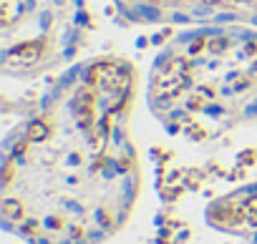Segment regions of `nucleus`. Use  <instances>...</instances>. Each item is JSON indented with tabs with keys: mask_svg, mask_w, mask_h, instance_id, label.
Instances as JSON below:
<instances>
[{
	"mask_svg": "<svg viewBox=\"0 0 257 244\" xmlns=\"http://www.w3.org/2000/svg\"><path fill=\"white\" fill-rule=\"evenodd\" d=\"M189 83H192V68H189V63L182 61V58H167L154 71L152 93H154L157 101H174L177 96H182V91H187Z\"/></svg>",
	"mask_w": 257,
	"mask_h": 244,
	"instance_id": "obj_1",
	"label": "nucleus"
},
{
	"mask_svg": "<svg viewBox=\"0 0 257 244\" xmlns=\"http://www.w3.org/2000/svg\"><path fill=\"white\" fill-rule=\"evenodd\" d=\"M86 83L93 86V88H101L116 98H123L126 91H128V83H132V76H128V68L121 66V63H113V61H103V63H93L88 76H86Z\"/></svg>",
	"mask_w": 257,
	"mask_h": 244,
	"instance_id": "obj_2",
	"label": "nucleus"
},
{
	"mask_svg": "<svg viewBox=\"0 0 257 244\" xmlns=\"http://www.w3.org/2000/svg\"><path fill=\"white\" fill-rule=\"evenodd\" d=\"M41 51H43V43H41V41H31V43H23V46L13 48V51H11V56H8V61L33 63V61L41 56Z\"/></svg>",
	"mask_w": 257,
	"mask_h": 244,
	"instance_id": "obj_3",
	"label": "nucleus"
},
{
	"mask_svg": "<svg viewBox=\"0 0 257 244\" xmlns=\"http://www.w3.org/2000/svg\"><path fill=\"white\" fill-rule=\"evenodd\" d=\"M46 136H48V124L46 121L38 118V121H33V124L28 126V136H26L28 141H43Z\"/></svg>",
	"mask_w": 257,
	"mask_h": 244,
	"instance_id": "obj_4",
	"label": "nucleus"
}]
</instances>
